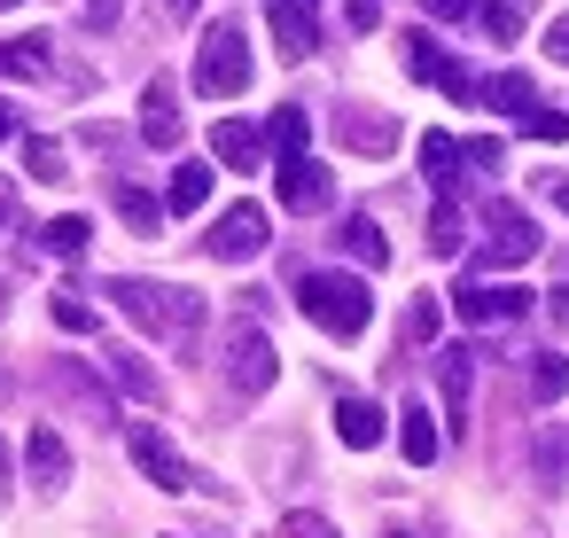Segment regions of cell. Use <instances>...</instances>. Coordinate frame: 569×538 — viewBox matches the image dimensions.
Listing matches in <instances>:
<instances>
[{"mask_svg": "<svg viewBox=\"0 0 569 538\" xmlns=\"http://www.w3.org/2000/svg\"><path fill=\"white\" fill-rule=\"evenodd\" d=\"M110 297H118V312L141 328V336H157V343H188L196 328H203V297H188V289H172V281H110Z\"/></svg>", "mask_w": 569, "mask_h": 538, "instance_id": "6da1fadb", "label": "cell"}, {"mask_svg": "<svg viewBox=\"0 0 569 538\" xmlns=\"http://www.w3.org/2000/svg\"><path fill=\"white\" fill-rule=\"evenodd\" d=\"M297 305H305V320L320 328V336H367V320H375V297H367V281L359 273H305L297 281Z\"/></svg>", "mask_w": 569, "mask_h": 538, "instance_id": "7a4b0ae2", "label": "cell"}, {"mask_svg": "<svg viewBox=\"0 0 569 538\" xmlns=\"http://www.w3.org/2000/svg\"><path fill=\"white\" fill-rule=\"evenodd\" d=\"M242 87H250V40H242V24H211L196 48V94L234 102Z\"/></svg>", "mask_w": 569, "mask_h": 538, "instance_id": "3957f363", "label": "cell"}, {"mask_svg": "<svg viewBox=\"0 0 569 538\" xmlns=\"http://www.w3.org/2000/svg\"><path fill=\"white\" fill-rule=\"evenodd\" d=\"M266 242H273V219H266L258 203H227V211H219V227L203 235V250H211L219 266H242V258H258Z\"/></svg>", "mask_w": 569, "mask_h": 538, "instance_id": "277c9868", "label": "cell"}, {"mask_svg": "<svg viewBox=\"0 0 569 538\" xmlns=\"http://www.w3.org/2000/svg\"><path fill=\"white\" fill-rule=\"evenodd\" d=\"M273 375H281V359H273L266 328L234 320V328H227V382H234L242 398H258V390H273Z\"/></svg>", "mask_w": 569, "mask_h": 538, "instance_id": "5b68a950", "label": "cell"}, {"mask_svg": "<svg viewBox=\"0 0 569 538\" xmlns=\"http://www.w3.org/2000/svg\"><path fill=\"white\" fill-rule=\"evenodd\" d=\"M452 312H460L468 328L522 320V312H530V289H522V281H460V289H452Z\"/></svg>", "mask_w": 569, "mask_h": 538, "instance_id": "8992f818", "label": "cell"}, {"mask_svg": "<svg viewBox=\"0 0 569 538\" xmlns=\"http://www.w3.org/2000/svg\"><path fill=\"white\" fill-rule=\"evenodd\" d=\"M483 227H491V242L476 250V266H522V258L538 250V227H530L515 203H491V211H483Z\"/></svg>", "mask_w": 569, "mask_h": 538, "instance_id": "52a82bcc", "label": "cell"}, {"mask_svg": "<svg viewBox=\"0 0 569 538\" xmlns=\"http://www.w3.org/2000/svg\"><path fill=\"white\" fill-rule=\"evenodd\" d=\"M133 468H141L157 491H196V468H188V460L172 452V437H164V429H149V421L133 429Z\"/></svg>", "mask_w": 569, "mask_h": 538, "instance_id": "ba28073f", "label": "cell"}, {"mask_svg": "<svg viewBox=\"0 0 569 538\" xmlns=\"http://www.w3.org/2000/svg\"><path fill=\"white\" fill-rule=\"evenodd\" d=\"M406 71H413V79H429V87H445L452 102H476V79H468V71H460L429 32H406Z\"/></svg>", "mask_w": 569, "mask_h": 538, "instance_id": "9c48e42d", "label": "cell"}, {"mask_svg": "<svg viewBox=\"0 0 569 538\" xmlns=\"http://www.w3.org/2000/svg\"><path fill=\"white\" fill-rule=\"evenodd\" d=\"M141 133H149V149H180V87H172V79H149V94H141Z\"/></svg>", "mask_w": 569, "mask_h": 538, "instance_id": "30bf717a", "label": "cell"}, {"mask_svg": "<svg viewBox=\"0 0 569 538\" xmlns=\"http://www.w3.org/2000/svg\"><path fill=\"white\" fill-rule=\"evenodd\" d=\"M24 460H32V484H40V491H63V484H71V445H63L48 421L24 437Z\"/></svg>", "mask_w": 569, "mask_h": 538, "instance_id": "8fae6325", "label": "cell"}, {"mask_svg": "<svg viewBox=\"0 0 569 538\" xmlns=\"http://www.w3.org/2000/svg\"><path fill=\"white\" fill-rule=\"evenodd\" d=\"M266 24H273V40H281V56H289V63H305V56L320 48V24H312V9H297V0H273Z\"/></svg>", "mask_w": 569, "mask_h": 538, "instance_id": "7c38bea8", "label": "cell"}, {"mask_svg": "<svg viewBox=\"0 0 569 538\" xmlns=\"http://www.w3.org/2000/svg\"><path fill=\"white\" fill-rule=\"evenodd\" d=\"M211 149H219V165H227V172H258L266 133H258V126H242V118H219V126H211Z\"/></svg>", "mask_w": 569, "mask_h": 538, "instance_id": "4fadbf2b", "label": "cell"}, {"mask_svg": "<svg viewBox=\"0 0 569 538\" xmlns=\"http://www.w3.org/2000/svg\"><path fill=\"white\" fill-rule=\"evenodd\" d=\"M328 203V172L312 157H289L281 165V211H320Z\"/></svg>", "mask_w": 569, "mask_h": 538, "instance_id": "5bb4252c", "label": "cell"}, {"mask_svg": "<svg viewBox=\"0 0 569 538\" xmlns=\"http://www.w3.org/2000/svg\"><path fill=\"white\" fill-rule=\"evenodd\" d=\"M468 359H476L468 343H445L437 351V382H445V421L452 429H468Z\"/></svg>", "mask_w": 569, "mask_h": 538, "instance_id": "9a60e30c", "label": "cell"}, {"mask_svg": "<svg viewBox=\"0 0 569 538\" xmlns=\"http://www.w3.org/2000/svg\"><path fill=\"white\" fill-rule=\"evenodd\" d=\"M336 437H343L351 452H375V445H382V406H375V398H336Z\"/></svg>", "mask_w": 569, "mask_h": 538, "instance_id": "2e32d148", "label": "cell"}, {"mask_svg": "<svg viewBox=\"0 0 569 538\" xmlns=\"http://www.w3.org/2000/svg\"><path fill=\"white\" fill-rule=\"evenodd\" d=\"M336 133H343V149H359V157H390V149H398V126H390V118H367V110H343Z\"/></svg>", "mask_w": 569, "mask_h": 538, "instance_id": "e0dca14e", "label": "cell"}, {"mask_svg": "<svg viewBox=\"0 0 569 538\" xmlns=\"http://www.w3.org/2000/svg\"><path fill=\"white\" fill-rule=\"evenodd\" d=\"M476 102H491V110H507V118H530V110H538V87H530L522 71H499V79H476Z\"/></svg>", "mask_w": 569, "mask_h": 538, "instance_id": "ac0fdd59", "label": "cell"}, {"mask_svg": "<svg viewBox=\"0 0 569 538\" xmlns=\"http://www.w3.org/2000/svg\"><path fill=\"white\" fill-rule=\"evenodd\" d=\"M421 172H429V188L452 203V188H460V141H452V133H421Z\"/></svg>", "mask_w": 569, "mask_h": 538, "instance_id": "d6986e66", "label": "cell"}, {"mask_svg": "<svg viewBox=\"0 0 569 538\" xmlns=\"http://www.w3.org/2000/svg\"><path fill=\"white\" fill-rule=\"evenodd\" d=\"M398 445H406L413 468H429V460H437V414H429V406H406V414H398Z\"/></svg>", "mask_w": 569, "mask_h": 538, "instance_id": "ffe728a7", "label": "cell"}, {"mask_svg": "<svg viewBox=\"0 0 569 538\" xmlns=\"http://www.w3.org/2000/svg\"><path fill=\"white\" fill-rule=\"evenodd\" d=\"M336 242H343L359 266H390V242H382V227H375L367 211H359V219H343V235H336Z\"/></svg>", "mask_w": 569, "mask_h": 538, "instance_id": "44dd1931", "label": "cell"}, {"mask_svg": "<svg viewBox=\"0 0 569 538\" xmlns=\"http://www.w3.org/2000/svg\"><path fill=\"white\" fill-rule=\"evenodd\" d=\"M0 71L9 79H48V40L32 32V40H0Z\"/></svg>", "mask_w": 569, "mask_h": 538, "instance_id": "7402d4cb", "label": "cell"}, {"mask_svg": "<svg viewBox=\"0 0 569 538\" xmlns=\"http://www.w3.org/2000/svg\"><path fill=\"white\" fill-rule=\"evenodd\" d=\"M305 133H312V118L289 102V110H273V126H266V149H281V165H289V157H305Z\"/></svg>", "mask_w": 569, "mask_h": 538, "instance_id": "603a6c76", "label": "cell"}, {"mask_svg": "<svg viewBox=\"0 0 569 538\" xmlns=\"http://www.w3.org/2000/svg\"><path fill=\"white\" fill-rule=\"evenodd\" d=\"M203 203H211V165H180V172H172L164 211H203Z\"/></svg>", "mask_w": 569, "mask_h": 538, "instance_id": "cb8c5ba5", "label": "cell"}, {"mask_svg": "<svg viewBox=\"0 0 569 538\" xmlns=\"http://www.w3.org/2000/svg\"><path fill=\"white\" fill-rule=\"evenodd\" d=\"M530 398H538V406L569 398V359H561V351H538V359H530Z\"/></svg>", "mask_w": 569, "mask_h": 538, "instance_id": "d4e9b609", "label": "cell"}, {"mask_svg": "<svg viewBox=\"0 0 569 538\" xmlns=\"http://www.w3.org/2000/svg\"><path fill=\"white\" fill-rule=\"evenodd\" d=\"M40 242H48L56 258H79V250L94 242V227H87L79 211H63V219H48V227H40Z\"/></svg>", "mask_w": 569, "mask_h": 538, "instance_id": "484cf974", "label": "cell"}, {"mask_svg": "<svg viewBox=\"0 0 569 538\" xmlns=\"http://www.w3.org/2000/svg\"><path fill=\"white\" fill-rule=\"evenodd\" d=\"M522 24H530V0H483V32L507 48V40H522Z\"/></svg>", "mask_w": 569, "mask_h": 538, "instance_id": "4316f807", "label": "cell"}, {"mask_svg": "<svg viewBox=\"0 0 569 538\" xmlns=\"http://www.w3.org/2000/svg\"><path fill=\"white\" fill-rule=\"evenodd\" d=\"M118 219H126L133 235H157V219H164V203H157V196H141V188H118Z\"/></svg>", "mask_w": 569, "mask_h": 538, "instance_id": "83f0119b", "label": "cell"}, {"mask_svg": "<svg viewBox=\"0 0 569 538\" xmlns=\"http://www.w3.org/2000/svg\"><path fill=\"white\" fill-rule=\"evenodd\" d=\"M24 172H32V180H63V141H48V133L24 141Z\"/></svg>", "mask_w": 569, "mask_h": 538, "instance_id": "f1b7e54d", "label": "cell"}, {"mask_svg": "<svg viewBox=\"0 0 569 538\" xmlns=\"http://www.w3.org/2000/svg\"><path fill=\"white\" fill-rule=\"evenodd\" d=\"M429 250H437V258L460 250V203H437V211H429Z\"/></svg>", "mask_w": 569, "mask_h": 538, "instance_id": "f546056e", "label": "cell"}, {"mask_svg": "<svg viewBox=\"0 0 569 538\" xmlns=\"http://www.w3.org/2000/svg\"><path fill=\"white\" fill-rule=\"evenodd\" d=\"M56 328H71V336H94V305L63 289V297H56Z\"/></svg>", "mask_w": 569, "mask_h": 538, "instance_id": "4dcf8cb0", "label": "cell"}, {"mask_svg": "<svg viewBox=\"0 0 569 538\" xmlns=\"http://www.w3.org/2000/svg\"><path fill=\"white\" fill-rule=\"evenodd\" d=\"M522 126H530V141H569V118H561V110H546V102H538Z\"/></svg>", "mask_w": 569, "mask_h": 538, "instance_id": "1f68e13d", "label": "cell"}, {"mask_svg": "<svg viewBox=\"0 0 569 538\" xmlns=\"http://www.w3.org/2000/svg\"><path fill=\"white\" fill-rule=\"evenodd\" d=\"M406 336H413V343H429V336H437V297H413V312H406Z\"/></svg>", "mask_w": 569, "mask_h": 538, "instance_id": "d6a6232c", "label": "cell"}, {"mask_svg": "<svg viewBox=\"0 0 569 538\" xmlns=\"http://www.w3.org/2000/svg\"><path fill=\"white\" fill-rule=\"evenodd\" d=\"M118 382H126V390H133V398H157V375H149V367H141V359H118Z\"/></svg>", "mask_w": 569, "mask_h": 538, "instance_id": "836d02e7", "label": "cell"}, {"mask_svg": "<svg viewBox=\"0 0 569 538\" xmlns=\"http://www.w3.org/2000/svg\"><path fill=\"white\" fill-rule=\"evenodd\" d=\"M281 538H336V522H320V515H289Z\"/></svg>", "mask_w": 569, "mask_h": 538, "instance_id": "e575fe53", "label": "cell"}, {"mask_svg": "<svg viewBox=\"0 0 569 538\" xmlns=\"http://www.w3.org/2000/svg\"><path fill=\"white\" fill-rule=\"evenodd\" d=\"M343 17H351V32H375L382 24V0H343Z\"/></svg>", "mask_w": 569, "mask_h": 538, "instance_id": "d590c367", "label": "cell"}, {"mask_svg": "<svg viewBox=\"0 0 569 538\" xmlns=\"http://www.w3.org/2000/svg\"><path fill=\"white\" fill-rule=\"evenodd\" d=\"M460 165H483V172H491V165H499V141H491V133H476V141L460 149Z\"/></svg>", "mask_w": 569, "mask_h": 538, "instance_id": "8d00e7d4", "label": "cell"}, {"mask_svg": "<svg viewBox=\"0 0 569 538\" xmlns=\"http://www.w3.org/2000/svg\"><path fill=\"white\" fill-rule=\"evenodd\" d=\"M546 56H553V63H569V17H553V24H546Z\"/></svg>", "mask_w": 569, "mask_h": 538, "instance_id": "74e56055", "label": "cell"}, {"mask_svg": "<svg viewBox=\"0 0 569 538\" xmlns=\"http://www.w3.org/2000/svg\"><path fill=\"white\" fill-rule=\"evenodd\" d=\"M468 9H476V0H429V17H445V24H460Z\"/></svg>", "mask_w": 569, "mask_h": 538, "instance_id": "f35d334b", "label": "cell"}, {"mask_svg": "<svg viewBox=\"0 0 569 538\" xmlns=\"http://www.w3.org/2000/svg\"><path fill=\"white\" fill-rule=\"evenodd\" d=\"M87 24H118V0H87Z\"/></svg>", "mask_w": 569, "mask_h": 538, "instance_id": "ab89813d", "label": "cell"}, {"mask_svg": "<svg viewBox=\"0 0 569 538\" xmlns=\"http://www.w3.org/2000/svg\"><path fill=\"white\" fill-rule=\"evenodd\" d=\"M0 227H17V188L0 180Z\"/></svg>", "mask_w": 569, "mask_h": 538, "instance_id": "60d3db41", "label": "cell"}, {"mask_svg": "<svg viewBox=\"0 0 569 538\" xmlns=\"http://www.w3.org/2000/svg\"><path fill=\"white\" fill-rule=\"evenodd\" d=\"M0 141H17V110L9 102H0Z\"/></svg>", "mask_w": 569, "mask_h": 538, "instance_id": "b9f144b4", "label": "cell"}, {"mask_svg": "<svg viewBox=\"0 0 569 538\" xmlns=\"http://www.w3.org/2000/svg\"><path fill=\"white\" fill-rule=\"evenodd\" d=\"M553 211H569V180H553Z\"/></svg>", "mask_w": 569, "mask_h": 538, "instance_id": "7bdbcfd3", "label": "cell"}, {"mask_svg": "<svg viewBox=\"0 0 569 538\" xmlns=\"http://www.w3.org/2000/svg\"><path fill=\"white\" fill-rule=\"evenodd\" d=\"M164 9H172V17H196V0H164Z\"/></svg>", "mask_w": 569, "mask_h": 538, "instance_id": "ee69618b", "label": "cell"}, {"mask_svg": "<svg viewBox=\"0 0 569 538\" xmlns=\"http://www.w3.org/2000/svg\"><path fill=\"white\" fill-rule=\"evenodd\" d=\"M297 9H320V0H297Z\"/></svg>", "mask_w": 569, "mask_h": 538, "instance_id": "f6af8a7d", "label": "cell"}, {"mask_svg": "<svg viewBox=\"0 0 569 538\" xmlns=\"http://www.w3.org/2000/svg\"><path fill=\"white\" fill-rule=\"evenodd\" d=\"M0 9H17V0H0Z\"/></svg>", "mask_w": 569, "mask_h": 538, "instance_id": "bcb514c9", "label": "cell"}]
</instances>
